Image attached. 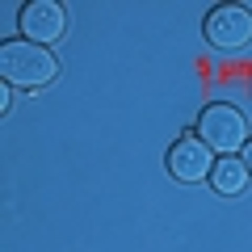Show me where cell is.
<instances>
[{"label":"cell","instance_id":"6da1fadb","mask_svg":"<svg viewBox=\"0 0 252 252\" xmlns=\"http://www.w3.org/2000/svg\"><path fill=\"white\" fill-rule=\"evenodd\" d=\"M59 76V59L46 46L30 38H9L0 42V80L13 89H46Z\"/></svg>","mask_w":252,"mask_h":252},{"label":"cell","instance_id":"7a4b0ae2","mask_svg":"<svg viewBox=\"0 0 252 252\" xmlns=\"http://www.w3.org/2000/svg\"><path fill=\"white\" fill-rule=\"evenodd\" d=\"M198 139L210 152L231 156V152H240V147H248V122H244V114L235 105L215 101V105H206L198 114Z\"/></svg>","mask_w":252,"mask_h":252},{"label":"cell","instance_id":"3957f363","mask_svg":"<svg viewBox=\"0 0 252 252\" xmlns=\"http://www.w3.org/2000/svg\"><path fill=\"white\" fill-rule=\"evenodd\" d=\"M202 34L215 51H240L252 42V13L244 4H215L202 21Z\"/></svg>","mask_w":252,"mask_h":252},{"label":"cell","instance_id":"277c9868","mask_svg":"<svg viewBox=\"0 0 252 252\" xmlns=\"http://www.w3.org/2000/svg\"><path fill=\"white\" fill-rule=\"evenodd\" d=\"M17 26L26 30L30 42L51 46V42H59V38L67 34V9H63L59 0H30L26 9H21Z\"/></svg>","mask_w":252,"mask_h":252},{"label":"cell","instance_id":"5b68a950","mask_svg":"<svg viewBox=\"0 0 252 252\" xmlns=\"http://www.w3.org/2000/svg\"><path fill=\"white\" fill-rule=\"evenodd\" d=\"M168 172L177 181H185V185L210 181V172H215V156H210V147L202 143L198 135H181L177 143L168 147Z\"/></svg>","mask_w":252,"mask_h":252},{"label":"cell","instance_id":"8992f818","mask_svg":"<svg viewBox=\"0 0 252 252\" xmlns=\"http://www.w3.org/2000/svg\"><path fill=\"white\" fill-rule=\"evenodd\" d=\"M248 164L235 160V156H219L215 160V172H210V185H215L219 198H240L244 189H248Z\"/></svg>","mask_w":252,"mask_h":252},{"label":"cell","instance_id":"52a82bcc","mask_svg":"<svg viewBox=\"0 0 252 252\" xmlns=\"http://www.w3.org/2000/svg\"><path fill=\"white\" fill-rule=\"evenodd\" d=\"M9 105H13V97H9V84L0 89V114H9Z\"/></svg>","mask_w":252,"mask_h":252},{"label":"cell","instance_id":"ba28073f","mask_svg":"<svg viewBox=\"0 0 252 252\" xmlns=\"http://www.w3.org/2000/svg\"><path fill=\"white\" fill-rule=\"evenodd\" d=\"M244 164H248V172H252V139H248V147H244Z\"/></svg>","mask_w":252,"mask_h":252}]
</instances>
